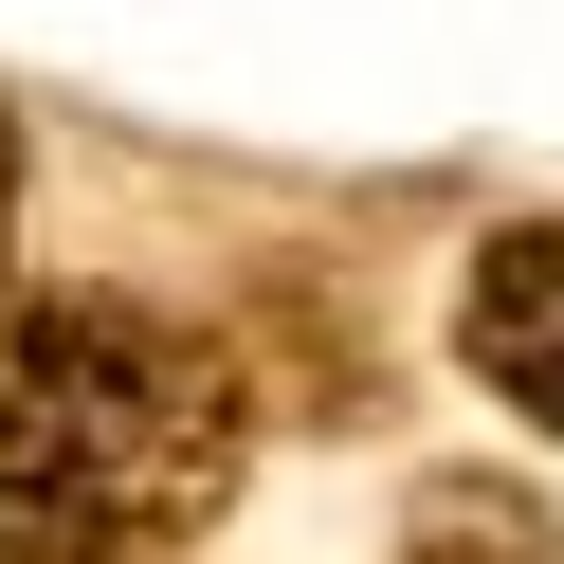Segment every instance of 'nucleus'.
Listing matches in <instances>:
<instances>
[{
	"label": "nucleus",
	"instance_id": "nucleus-2",
	"mask_svg": "<svg viewBox=\"0 0 564 564\" xmlns=\"http://www.w3.org/2000/svg\"><path fill=\"white\" fill-rule=\"evenodd\" d=\"M455 346H474V382L510 419H546L564 437V219H491L474 273H455Z\"/></svg>",
	"mask_w": 564,
	"mask_h": 564
},
{
	"label": "nucleus",
	"instance_id": "nucleus-3",
	"mask_svg": "<svg viewBox=\"0 0 564 564\" xmlns=\"http://www.w3.org/2000/svg\"><path fill=\"white\" fill-rule=\"evenodd\" d=\"M401 564H564V528L510 474H419L401 491Z\"/></svg>",
	"mask_w": 564,
	"mask_h": 564
},
{
	"label": "nucleus",
	"instance_id": "nucleus-4",
	"mask_svg": "<svg viewBox=\"0 0 564 564\" xmlns=\"http://www.w3.org/2000/svg\"><path fill=\"white\" fill-rule=\"evenodd\" d=\"M0 237H19V128H0Z\"/></svg>",
	"mask_w": 564,
	"mask_h": 564
},
{
	"label": "nucleus",
	"instance_id": "nucleus-1",
	"mask_svg": "<svg viewBox=\"0 0 564 564\" xmlns=\"http://www.w3.org/2000/svg\"><path fill=\"white\" fill-rule=\"evenodd\" d=\"M237 365L147 292H37L0 328V564H164L237 491Z\"/></svg>",
	"mask_w": 564,
	"mask_h": 564
}]
</instances>
